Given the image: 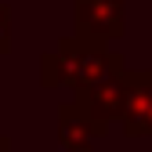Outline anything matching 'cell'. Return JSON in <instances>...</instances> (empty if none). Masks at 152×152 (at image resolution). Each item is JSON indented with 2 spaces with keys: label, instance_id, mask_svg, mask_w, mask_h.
Segmentation results:
<instances>
[{
  "label": "cell",
  "instance_id": "1",
  "mask_svg": "<svg viewBox=\"0 0 152 152\" xmlns=\"http://www.w3.org/2000/svg\"><path fill=\"white\" fill-rule=\"evenodd\" d=\"M127 69V58L109 44L94 40V36H62L58 47L40 58V83L44 87H72L76 94L91 91L94 83L109 80Z\"/></svg>",
  "mask_w": 152,
  "mask_h": 152
},
{
  "label": "cell",
  "instance_id": "2",
  "mask_svg": "<svg viewBox=\"0 0 152 152\" xmlns=\"http://www.w3.org/2000/svg\"><path fill=\"white\" fill-rule=\"evenodd\" d=\"M72 22L80 36L112 44L127 33V0H72Z\"/></svg>",
  "mask_w": 152,
  "mask_h": 152
},
{
  "label": "cell",
  "instance_id": "3",
  "mask_svg": "<svg viewBox=\"0 0 152 152\" xmlns=\"http://www.w3.org/2000/svg\"><path fill=\"white\" fill-rule=\"evenodd\" d=\"M105 134L109 127L98 123L76 98L58 105V141L65 152H94V145L105 141Z\"/></svg>",
  "mask_w": 152,
  "mask_h": 152
},
{
  "label": "cell",
  "instance_id": "4",
  "mask_svg": "<svg viewBox=\"0 0 152 152\" xmlns=\"http://www.w3.org/2000/svg\"><path fill=\"white\" fill-rule=\"evenodd\" d=\"M123 134L127 138H152V80L138 83L123 109Z\"/></svg>",
  "mask_w": 152,
  "mask_h": 152
},
{
  "label": "cell",
  "instance_id": "5",
  "mask_svg": "<svg viewBox=\"0 0 152 152\" xmlns=\"http://www.w3.org/2000/svg\"><path fill=\"white\" fill-rule=\"evenodd\" d=\"M11 51V11L7 4H0V54Z\"/></svg>",
  "mask_w": 152,
  "mask_h": 152
},
{
  "label": "cell",
  "instance_id": "6",
  "mask_svg": "<svg viewBox=\"0 0 152 152\" xmlns=\"http://www.w3.org/2000/svg\"><path fill=\"white\" fill-rule=\"evenodd\" d=\"M0 152H11V141H7L4 134H0Z\"/></svg>",
  "mask_w": 152,
  "mask_h": 152
}]
</instances>
